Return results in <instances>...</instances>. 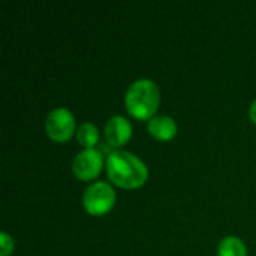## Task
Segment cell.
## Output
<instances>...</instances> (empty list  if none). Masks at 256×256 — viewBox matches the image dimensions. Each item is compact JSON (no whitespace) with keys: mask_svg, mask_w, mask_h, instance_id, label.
<instances>
[{"mask_svg":"<svg viewBox=\"0 0 256 256\" xmlns=\"http://www.w3.org/2000/svg\"><path fill=\"white\" fill-rule=\"evenodd\" d=\"M108 178L123 189H136L147 182L148 170L146 164L134 153L126 150H114L106 159Z\"/></svg>","mask_w":256,"mask_h":256,"instance_id":"obj_1","label":"cell"},{"mask_svg":"<svg viewBox=\"0 0 256 256\" xmlns=\"http://www.w3.org/2000/svg\"><path fill=\"white\" fill-rule=\"evenodd\" d=\"M160 93L154 81L141 78L132 82L124 94L128 112L138 120H150L154 117L159 106Z\"/></svg>","mask_w":256,"mask_h":256,"instance_id":"obj_2","label":"cell"},{"mask_svg":"<svg viewBox=\"0 0 256 256\" xmlns=\"http://www.w3.org/2000/svg\"><path fill=\"white\" fill-rule=\"evenodd\" d=\"M116 202L114 189L105 182H96L90 184L82 195V206L87 213L93 216H102L108 213Z\"/></svg>","mask_w":256,"mask_h":256,"instance_id":"obj_3","label":"cell"},{"mask_svg":"<svg viewBox=\"0 0 256 256\" xmlns=\"http://www.w3.org/2000/svg\"><path fill=\"white\" fill-rule=\"evenodd\" d=\"M45 132L56 142H66L75 132V117L68 108H54L45 118Z\"/></svg>","mask_w":256,"mask_h":256,"instance_id":"obj_4","label":"cell"},{"mask_svg":"<svg viewBox=\"0 0 256 256\" xmlns=\"http://www.w3.org/2000/svg\"><path fill=\"white\" fill-rule=\"evenodd\" d=\"M102 166L104 156L98 148H84L72 160V171L82 182L93 180L94 177H98Z\"/></svg>","mask_w":256,"mask_h":256,"instance_id":"obj_5","label":"cell"},{"mask_svg":"<svg viewBox=\"0 0 256 256\" xmlns=\"http://www.w3.org/2000/svg\"><path fill=\"white\" fill-rule=\"evenodd\" d=\"M105 140L111 147L124 146L132 136V124L123 116H112L104 128Z\"/></svg>","mask_w":256,"mask_h":256,"instance_id":"obj_6","label":"cell"},{"mask_svg":"<svg viewBox=\"0 0 256 256\" xmlns=\"http://www.w3.org/2000/svg\"><path fill=\"white\" fill-rule=\"evenodd\" d=\"M147 129L152 136L160 141H170L177 134V123L170 116H154L148 120Z\"/></svg>","mask_w":256,"mask_h":256,"instance_id":"obj_7","label":"cell"},{"mask_svg":"<svg viewBox=\"0 0 256 256\" xmlns=\"http://www.w3.org/2000/svg\"><path fill=\"white\" fill-rule=\"evenodd\" d=\"M76 138H78V142L84 148H94V146L99 141V130L93 123L86 122V123L80 124V128L76 130Z\"/></svg>","mask_w":256,"mask_h":256,"instance_id":"obj_8","label":"cell"},{"mask_svg":"<svg viewBox=\"0 0 256 256\" xmlns=\"http://www.w3.org/2000/svg\"><path fill=\"white\" fill-rule=\"evenodd\" d=\"M219 256H248L244 243L238 237H225L218 249Z\"/></svg>","mask_w":256,"mask_h":256,"instance_id":"obj_9","label":"cell"},{"mask_svg":"<svg viewBox=\"0 0 256 256\" xmlns=\"http://www.w3.org/2000/svg\"><path fill=\"white\" fill-rule=\"evenodd\" d=\"M14 250V238L8 232H0V256H9Z\"/></svg>","mask_w":256,"mask_h":256,"instance_id":"obj_10","label":"cell"},{"mask_svg":"<svg viewBox=\"0 0 256 256\" xmlns=\"http://www.w3.org/2000/svg\"><path fill=\"white\" fill-rule=\"evenodd\" d=\"M249 116H250V120L256 124V99L252 102V105L249 108Z\"/></svg>","mask_w":256,"mask_h":256,"instance_id":"obj_11","label":"cell"}]
</instances>
